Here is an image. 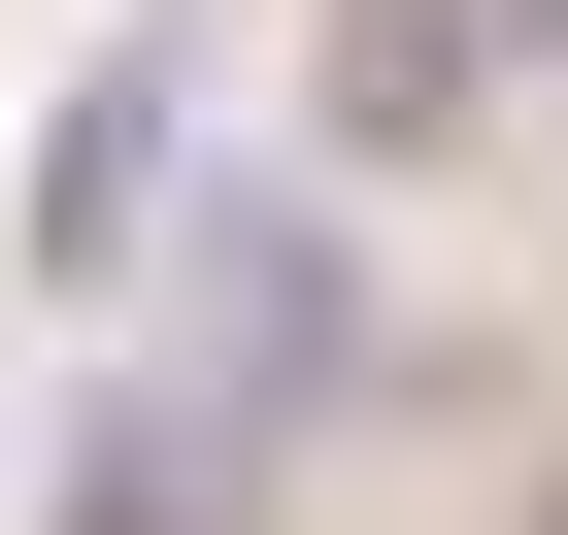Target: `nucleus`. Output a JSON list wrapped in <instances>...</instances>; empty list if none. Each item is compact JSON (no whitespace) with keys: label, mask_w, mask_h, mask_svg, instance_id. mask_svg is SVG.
Returning <instances> with one entry per match:
<instances>
[{"label":"nucleus","mask_w":568,"mask_h":535,"mask_svg":"<svg viewBox=\"0 0 568 535\" xmlns=\"http://www.w3.org/2000/svg\"><path fill=\"white\" fill-rule=\"evenodd\" d=\"M168 168H201V0H168V34H101V68L34 101V268H68V302L168 234Z\"/></svg>","instance_id":"nucleus-1"},{"label":"nucleus","mask_w":568,"mask_h":535,"mask_svg":"<svg viewBox=\"0 0 568 535\" xmlns=\"http://www.w3.org/2000/svg\"><path fill=\"white\" fill-rule=\"evenodd\" d=\"M501 68H568V0H335V134H368V168H435Z\"/></svg>","instance_id":"nucleus-2"},{"label":"nucleus","mask_w":568,"mask_h":535,"mask_svg":"<svg viewBox=\"0 0 568 535\" xmlns=\"http://www.w3.org/2000/svg\"><path fill=\"white\" fill-rule=\"evenodd\" d=\"M234 502H267V468H234V435L168 402V435H101V502H68V535H234Z\"/></svg>","instance_id":"nucleus-3"},{"label":"nucleus","mask_w":568,"mask_h":535,"mask_svg":"<svg viewBox=\"0 0 568 535\" xmlns=\"http://www.w3.org/2000/svg\"><path fill=\"white\" fill-rule=\"evenodd\" d=\"M535 535H568V502H535Z\"/></svg>","instance_id":"nucleus-4"}]
</instances>
